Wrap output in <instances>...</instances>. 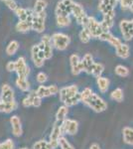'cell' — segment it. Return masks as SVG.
<instances>
[{"label":"cell","instance_id":"obj_1","mask_svg":"<svg viewBox=\"0 0 133 149\" xmlns=\"http://www.w3.org/2000/svg\"><path fill=\"white\" fill-rule=\"evenodd\" d=\"M81 102L97 113L107 109V102L97 93H93L91 88H86L83 90L81 93Z\"/></svg>","mask_w":133,"mask_h":149},{"label":"cell","instance_id":"obj_2","mask_svg":"<svg viewBox=\"0 0 133 149\" xmlns=\"http://www.w3.org/2000/svg\"><path fill=\"white\" fill-rule=\"evenodd\" d=\"M59 98L68 107L77 105L81 102V93H79V86L71 85L60 88Z\"/></svg>","mask_w":133,"mask_h":149},{"label":"cell","instance_id":"obj_3","mask_svg":"<svg viewBox=\"0 0 133 149\" xmlns=\"http://www.w3.org/2000/svg\"><path fill=\"white\" fill-rule=\"evenodd\" d=\"M31 57L36 68H42L46 60L44 54V45L39 43L31 48Z\"/></svg>","mask_w":133,"mask_h":149},{"label":"cell","instance_id":"obj_4","mask_svg":"<svg viewBox=\"0 0 133 149\" xmlns=\"http://www.w3.org/2000/svg\"><path fill=\"white\" fill-rule=\"evenodd\" d=\"M71 43V38L64 33H54L52 35V44L53 47L59 51H64Z\"/></svg>","mask_w":133,"mask_h":149},{"label":"cell","instance_id":"obj_5","mask_svg":"<svg viewBox=\"0 0 133 149\" xmlns=\"http://www.w3.org/2000/svg\"><path fill=\"white\" fill-rule=\"evenodd\" d=\"M71 14H72V15L75 16L77 22H78L79 25H81L83 27H86V26L88 25V16L86 14V12H84L83 6H81V4L75 2L72 6Z\"/></svg>","mask_w":133,"mask_h":149},{"label":"cell","instance_id":"obj_6","mask_svg":"<svg viewBox=\"0 0 133 149\" xmlns=\"http://www.w3.org/2000/svg\"><path fill=\"white\" fill-rule=\"evenodd\" d=\"M63 134H64V132H63L62 129V123L56 121L54 126H53L52 131H51L49 138V145L51 149H56L59 147V140L63 136Z\"/></svg>","mask_w":133,"mask_h":149},{"label":"cell","instance_id":"obj_7","mask_svg":"<svg viewBox=\"0 0 133 149\" xmlns=\"http://www.w3.org/2000/svg\"><path fill=\"white\" fill-rule=\"evenodd\" d=\"M86 27L88 29L93 38H100V35L103 33L100 22H98L93 16H88V22Z\"/></svg>","mask_w":133,"mask_h":149},{"label":"cell","instance_id":"obj_8","mask_svg":"<svg viewBox=\"0 0 133 149\" xmlns=\"http://www.w3.org/2000/svg\"><path fill=\"white\" fill-rule=\"evenodd\" d=\"M45 20H46V12L42 13H35L32 21V30L37 33H42L45 30Z\"/></svg>","mask_w":133,"mask_h":149},{"label":"cell","instance_id":"obj_9","mask_svg":"<svg viewBox=\"0 0 133 149\" xmlns=\"http://www.w3.org/2000/svg\"><path fill=\"white\" fill-rule=\"evenodd\" d=\"M16 74H18L19 78H25L27 79V77L30 74V68L26 63V60L24 57H19L16 60Z\"/></svg>","mask_w":133,"mask_h":149},{"label":"cell","instance_id":"obj_10","mask_svg":"<svg viewBox=\"0 0 133 149\" xmlns=\"http://www.w3.org/2000/svg\"><path fill=\"white\" fill-rule=\"evenodd\" d=\"M62 129L64 134L75 135L79 130V122L75 119L67 118L66 120L62 122Z\"/></svg>","mask_w":133,"mask_h":149},{"label":"cell","instance_id":"obj_11","mask_svg":"<svg viewBox=\"0 0 133 149\" xmlns=\"http://www.w3.org/2000/svg\"><path fill=\"white\" fill-rule=\"evenodd\" d=\"M119 28L123 39L125 41H130L133 39V25L131 20H121L119 23Z\"/></svg>","mask_w":133,"mask_h":149},{"label":"cell","instance_id":"obj_12","mask_svg":"<svg viewBox=\"0 0 133 149\" xmlns=\"http://www.w3.org/2000/svg\"><path fill=\"white\" fill-rule=\"evenodd\" d=\"M22 104L24 107H39L42 104V98L36 93V92H32L28 93L27 97H24V100H22Z\"/></svg>","mask_w":133,"mask_h":149},{"label":"cell","instance_id":"obj_13","mask_svg":"<svg viewBox=\"0 0 133 149\" xmlns=\"http://www.w3.org/2000/svg\"><path fill=\"white\" fill-rule=\"evenodd\" d=\"M70 65H71V72L74 76H79L81 72H84L81 59L78 54H72L70 57Z\"/></svg>","mask_w":133,"mask_h":149},{"label":"cell","instance_id":"obj_14","mask_svg":"<svg viewBox=\"0 0 133 149\" xmlns=\"http://www.w3.org/2000/svg\"><path fill=\"white\" fill-rule=\"evenodd\" d=\"M59 92H60L59 88L56 85H51L49 86H39V88L36 91V93H37L41 98H44V97H51V95H54L56 93H59Z\"/></svg>","mask_w":133,"mask_h":149},{"label":"cell","instance_id":"obj_15","mask_svg":"<svg viewBox=\"0 0 133 149\" xmlns=\"http://www.w3.org/2000/svg\"><path fill=\"white\" fill-rule=\"evenodd\" d=\"M0 100L3 102L8 103L11 102H14V91L8 84L2 86L1 93H0Z\"/></svg>","mask_w":133,"mask_h":149},{"label":"cell","instance_id":"obj_16","mask_svg":"<svg viewBox=\"0 0 133 149\" xmlns=\"http://www.w3.org/2000/svg\"><path fill=\"white\" fill-rule=\"evenodd\" d=\"M98 39L101 40V41H104V42H107L108 44L111 45L112 47H114L115 49L118 48L120 45L122 44V41L120 40L119 38L113 36L110 32H103Z\"/></svg>","mask_w":133,"mask_h":149},{"label":"cell","instance_id":"obj_17","mask_svg":"<svg viewBox=\"0 0 133 149\" xmlns=\"http://www.w3.org/2000/svg\"><path fill=\"white\" fill-rule=\"evenodd\" d=\"M41 43L44 45V54L46 60H49L53 56V44L52 37L49 35H44L41 39Z\"/></svg>","mask_w":133,"mask_h":149},{"label":"cell","instance_id":"obj_18","mask_svg":"<svg viewBox=\"0 0 133 149\" xmlns=\"http://www.w3.org/2000/svg\"><path fill=\"white\" fill-rule=\"evenodd\" d=\"M10 123H11V128H12V133L14 136L19 137V136L22 135L23 129H22V123L19 118V116L17 115H13L10 117Z\"/></svg>","mask_w":133,"mask_h":149},{"label":"cell","instance_id":"obj_19","mask_svg":"<svg viewBox=\"0 0 133 149\" xmlns=\"http://www.w3.org/2000/svg\"><path fill=\"white\" fill-rule=\"evenodd\" d=\"M95 62L93 61V57L91 56V54H86L81 59V64H83V69L84 72H86V74H91V70Z\"/></svg>","mask_w":133,"mask_h":149},{"label":"cell","instance_id":"obj_20","mask_svg":"<svg viewBox=\"0 0 133 149\" xmlns=\"http://www.w3.org/2000/svg\"><path fill=\"white\" fill-rule=\"evenodd\" d=\"M122 139H123V142L125 144L133 146V127H130V126L123 127Z\"/></svg>","mask_w":133,"mask_h":149},{"label":"cell","instance_id":"obj_21","mask_svg":"<svg viewBox=\"0 0 133 149\" xmlns=\"http://www.w3.org/2000/svg\"><path fill=\"white\" fill-rule=\"evenodd\" d=\"M114 17L115 15H103V19L100 22L101 28L103 32H109V30L114 25Z\"/></svg>","mask_w":133,"mask_h":149},{"label":"cell","instance_id":"obj_22","mask_svg":"<svg viewBox=\"0 0 133 149\" xmlns=\"http://www.w3.org/2000/svg\"><path fill=\"white\" fill-rule=\"evenodd\" d=\"M96 86H97L98 90L101 93H105L110 86L109 79L105 78V77H100V78L96 79Z\"/></svg>","mask_w":133,"mask_h":149},{"label":"cell","instance_id":"obj_23","mask_svg":"<svg viewBox=\"0 0 133 149\" xmlns=\"http://www.w3.org/2000/svg\"><path fill=\"white\" fill-rule=\"evenodd\" d=\"M116 56L121 58V59H127L130 56V47L125 43H122L119 47L115 49Z\"/></svg>","mask_w":133,"mask_h":149},{"label":"cell","instance_id":"obj_24","mask_svg":"<svg viewBox=\"0 0 133 149\" xmlns=\"http://www.w3.org/2000/svg\"><path fill=\"white\" fill-rule=\"evenodd\" d=\"M69 113V107L67 105H62L58 109L57 112H56V121L62 123L67 119V115Z\"/></svg>","mask_w":133,"mask_h":149},{"label":"cell","instance_id":"obj_25","mask_svg":"<svg viewBox=\"0 0 133 149\" xmlns=\"http://www.w3.org/2000/svg\"><path fill=\"white\" fill-rule=\"evenodd\" d=\"M15 28H16V30L20 33L28 32V31L32 30V22L28 20H26V21L19 20V22L16 24Z\"/></svg>","mask_w":133,"mask_h":149},{"label":"cell","instance_id":"obj_26","mask_svg":"<svg viewBox=\"0 0 133 149\" xmlns=\"http://www.w3.org/2000/svg\"><path fill=\"white\" fill-rule=\"evenodd\" d=\"M15 84L17 88L22 92H29V90H30V83L25 78H19L18 77L15 81Z\"/></svg>","mask_w":133,"mask_h":149},{"label":"cell","instance_id":"obj_27","mask_svg":"<svg viewBox=\"0 0 133 149\" xmlns=\"http://www.w3.org/2000/svg\"><path fill=\"white\" fill-rule=\"evenodd\" d=\"M109 97H110V100H114V102H123V100H124V93H123L122 88H117L110 93Z\"/></svg>","mask_w":133,"mask_h":149},{"label":"cell","instance_id":"obj_28","mask_svg":"<svg viewBox=\"0 0 133 149\" xmlns=\"http://www.w3.org/2000/svg\"><path fill=\"white\" fill-rule=\"evenodd\" d=\"M19 49V43L16 40H12L6 47V54L8 56H13Z\"/></svg>","mask_w":133,"mask_h":149},{"label":"cell","instance_id":"obj_29","mask_svg":"<svg viewBox=\"0 0 133 149\" xmlns=\"http://www.w3.org/2000/svg\"><path fill=\"white\" fill-rule=\"evenodd\" d=\"M47 6H48L47 0H36L35 4H34L33 10L35 13H42V12H45V9Z\"/></svg>","mask_w":133,"mask_h":149},{"label":"cell","instance_id":"obj_30","mask_svg":"<svg viewBox=\"0 0 133 149\" xmlns=\"http://www.w3.org/2000/svg\"><path fill=\"white\" fill-rule=\"evenodd\" d=\"M79 40L81 41V43H84V44H86V43H88L91 39L93 37H91V32L88 31V29L86 27H83L81 29V31L79 32Z\"/></svg>","mask_w":133,"mask_h":149},{"label":"cell","instance_id":"obj_31","mask_svg":"<svg viewBox=\"0 0 133 149\" xmlns=\"http://www.w3.org/2000/svg\"><path fill=\"white\" fill-rule=\"evenodd\" d=\"M56 21H57V25L59 27H68L71 25V18L70 16H56Z\"/></svg>","mask_w":133,"mask_h":149},{"label":"cell","instance_id":"obj_32","mask_svg":"<svg viewBox=\"0 0 133 149\" xmlns=\"http://www.w3.org/2000/svg\"><path fill=\"white\" fill-rule=\"evenodd\" d=\"M103 71H104V66H103L102 64L101 63H94L91 74H93V77H95V78L97 79V78H100V77H101Z\"/></svg>","mask_w":133,"mask_h":149},{"label":"cell","instance_id":"obj_33","mask_svg":"<svg viewBox=\"0 0 133 149\" xmlns=\"http://www.w3.org/2000/svg\"><path fill=\"white\" fill-rule=\"evenodd\" d=\"M114 72L118 77H121V78H126L129 76V70L123 65H117L114 69Z\"/></svg>","mask_w":133,"mask_h":149},{"label":"cell","instance_id":"obj_34","mask_svg":"<svg viewBox=\"0 0 133 149\" xmlns=\"http://www.w3.org/2000/svg\"><path fill=\"white\" fill-rule=\"evenodd\" d=\"M32 149H51V147L49 145V141L41 139V140H38L34 143Z\"/></svg>","mask_w":133,"mask_h":149},{"label":"cell","instance_id":"obj_35","mask_svg":"<svg viewBox=\"0 0 133 149\" xmlns=\"http://www.w3.org/2000/svg\"><path fill=\"white\" fill-rule=\"evenodd\" d=\"M59 146L61 147V149H75L74 146L68 141V139L65 136H62L59 140Z\"/></svg>","mask_w":133,"mask_h":149},{"label":"cell","instance_id":"obj_36","mask_svg":"<svg viewBox=\"0 0 133 149\" xmlns=\"http://www.w3.org/2000/svg\"><path fill=\"white\" fill-rule=\"evenodd\" d=\"M0 149H14L13 140L8 138L3 142H0Z\"/></svg>","mask_w":133,"mask_h":149},{"label":"cell","instance_id":"obj_37","mask_svg":"<svg viewBox=\"0 0 133 149\" xmlns=\"http://www.w3.org/2000/svg\"><path fill=\"white\" fill-rule=\"evenodd\" d=\"M36 80H37V81L40 84V85H43V84H45L46 81H48V77L45 73L40 72V73H38L37 76H36Z\"/></svg>","mask_w":133,"mask_h":149},{"label":"cell","instance_id":"obj_38","mask_svg":"<svg viewBox=\"0 0 133 149\" xmlns=\"http://www.w3.org/2000/svg\"><path fill=\"white\" fill-rule=\"evenodd\" d=\"M4 3H5V5L8 7L10 10L14 11V12H15L16 9L19 7L18 5H17L15 0H5V1H4Z\"/></svg>","mask_w":133,"mask_h":149},{"label":"cell","instance_id":"obj_39","mask_svg":"<svg viewBox=\"0 0 133 149\" xmlns=\"http://www.w3.org/2000/svg\"><path fill=\"white\" fill-rule=\"evenodd\" d=\"M120 2V6L123 10L125 9H129V7L131 4H133V0H119Z\"/></svg>","mask_w":133,"mask_h":149},{"label":"cell","instance_id":"obj_40","mask_svg":"<svg viewBox=\"0 0 133 149\" xmlns=\"http://www.w3.org/2000/svg\"><path fill=\"white\" fill-rule=\"evenodd\" d=\"M6 70L8 72H15L16 71V62L14 61H9L8 63L6 64Z\"/></svg>","mask_w":133,"mask_h":149},{"label":"cell","instance_id":"obj_41","mask_svg":"<svg viewBox=\"0 0 133 149\" xmlns=\"http://www.w3.org/2000/svg\"><path fill=\"white\" fill-rule=\"evenodd\" d=\"M5 105L6 103L0 100V112H5Z\"/></svg>","mask_w":133,"mask_h":149},{"label":"cell","instance_id":"obj_42","mask_svg":"<svg viewBox=\"0 0 133 149\" xmlns=\"http://www.w3.org/2000/svg\"><path fill=\"white\" fill-rule=\"evenodd\" d=\"M88 149H101L100 148V144H97V143H93L91 146H89V148Z\"/></svg>","mask_w":133,"mask_h":149},{"label":"cell","instance_id":"obj_43","mask_svg":"<svg viewBox=\"0 0 133 149\" xmlns=\"http://www.w3.org/2000/svg\"><path fill=\"white\" fill-rule=\"evenodd\" d=\"M110 1V5L113 7V8H114L115 6H116V4L118 3V1H119V0H109Z\"/></svg>","mask_w":133,"mask_h":149},{"label":"cell","instance_id":"obj_44","mask_svg":"<svg viewBox=\"0 0 133 149\" xmlns=\"http://www.w3.org/2000/svg\"><path fill=\"white\" fill-rule=\"evenodd\" d=\"M129 10L132 12L133 13V4H131V5H130V7H129Z\"/></svg>","mask_w":133,"mask_h":149},{"label":"cell","instance_id":"obj_45","mask_svg":"<svg viewBox=\"0 0 133 149\" xmlns=\"http://www.w3.org/2000/svg\"><path fill=\"white\" fill-rule=\"evenodd\" d=\"M19 149H29V148H27V147H22V148H19Z\"/></svg>","mask_w":133,"mask_h":149},{"label":"cell","instance_id":"obj_46","mask_svg":"<svg viewBox=\"0 0 133 149\" xmlns=\"http://www.w3.org/2000/svg\"><path fill=\"white\" fill-rule=\"evenodd\" d=\"M131 23H132V25H133V19H132V20H131Z\"/></svg>","mask_w":133,"mask_h":149},{"label":"cell","instance_id":"obj_47","mask_svg":"<svg viewBox=\"0 0 133 149\" xmlns=\"http://www.w3.org/2000/svg\"><path fill=\"white\" fill-rule=\"evenodd\" d=\"M2 1H5V0H2Z\"/></svg>","mask_w":133,"mask_h":149}]
</instances>
